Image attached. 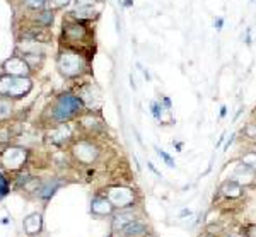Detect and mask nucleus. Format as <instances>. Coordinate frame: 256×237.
<instances>
[{
    "label": "nucleus",
    "instance_id": "9b49d317",
    "mask_svg": "<svg viewBox=\"0 0 256 237\" xmlns=\"http://www.w3.org/2000/svg\"><path fill=\"white\" fill-rule=\"evenodd\" d=\"M230 180L238 181L241 186H250V184H253L254 180H256V172L253 171V169L248 168L246 164H242V162L239 160L238 168L234 169L232 178H230Z\"/></svg>",
    "mask_w": 256,
    "mask_h": 237
},
{
    "label": "nucleus",
    "instance_id": "4be33fe9",
    "mask_svg": "<svg viewBox=\"0 0 256 237\" xmlns=\"http://www.w3.org/2000/svg\"><path fill=\"white\" fill-rule=\"evenodd\" d=\"M9 191H10V188H9V181L6 180V176H4V174H0V200L6 196V194L9 193Z\"/></svg>",
    "mask_w": 256,
    "mask_h": 237
},
{
    "label": "nucleus",
    "instance_id": "1a4fd4ad",
    "mask_svg": "<svg viewBox=\"0 0 256 237\" xmlns=\"http://www.w3.org/2000/svg\"><path fill=\"white\" fill-rule=\"evenodd\" d=\"M70 138H72V128L68 126V123H58L48 132V140L55 145L67 144Z\"/></svg>",
    "mask_w": 256,
    "mask_h": 237
},
{
    "label": "nucleus",
    "instance_id": "412c9836",
    "mask_svg": "<svg viewBox=\"0 0 256 237\" xmlns=\"http://www.w3.org/2000/svg\"><path fill=\"white\" fill-rule=\"evenodd\" d=\"M242 135H244L248 140H251V142L256 144V122L246 123L244 128H242Z\"/></svg>",
    "mask_w": 256,
    "mask_h": 237
},
{
    "label": "nucleus",
    "instance_id": "ddd939ff",
    "mask_svg": "<svg viewBox=\"0 0 256 237\" xmlns=\"http://www.w3.org/2000/svg\"><path fill=\"white\" fill-rule=\"evenodd\" d=\"M218 191H220L222 196H226L229 200H238L244 194V186H241L238 181H234V180H226L220 184Z\"/></svg>",
    "mask_w": 256,
    "mask_h": 237
},
{
    "label": "nucleus",
    "instance_id": "f03ea898",
    "mask_svg": "<svg viewBox=\"0 0 256 237\" xmlns=\"http://www.w3.org/2000/svg\"><path fill=\"white\" fill-rule=\"evenodd\" d=\"M56 66L60 74L67 78H77L88 70V60L82 55V52H77L74 48L60 50L56 58Z\"/></svg>",
    "mask_w": 256,
    "mask_h": 237
},
{
    "label": "nucleus",
    "instance_id": "aec40b11",
    "mask_svg": "<svg viewBox=\"0 0 256 237\" xmlns=\"http://www.w3.org/2000/svg\"><path fill=\"white\" fill-rule=\"evenodd\" d=\"M36 20H38V24H40V26H43V28L52 26V22H53V10L40 12L38 18H36Z\"/></svg>",
    "mask_w": 256,
    "mask_h": 237
},
{
    "label": "nucleus",
    "instance_id": "c85d7f7f",
    "mask_svg": "<svg viewBox=\"0 0 256 237\" xmlns=\"http://www.w3.org/2000/svg\"><path fill=\"white\" fill-rule=\"evenodd\" d=\"M224 22H226L224 18H216L214 19V28H216L217 31H220V29L224 28Z\"/></svg>",
    "mask_w": 256,
    "mask_h": 237
},
{
    "label": "nucleus",
    "instance_id": "5701e85b",
    "mask_svg": "<svg viewBox=\"0 0 256 237\" xmlns=\"http://www.w3.org/2000/svg\"><path fill=\"white\" fill-rule=\"evenodd\" d=\"M24 2H26V6L31 7V9H43L48 4V0H24Z\"/></svg>",
    "mask_w": 256,
    "mask_h": 237
},
{
    "label": "nucleus",
    "instance_id": "f257e3e1",
    "mask_svg": "<svg viewBox=\"0 0 256 237\" xmlns=\"http://www.w3.org/2000/svg\"><path fill=\"white\" fill-rule=\"evenodd\" d=\"M84 102L79 96L74 94H62L53 101L52 110H50V120L53 123H68L70 120L77 118L84 111Z\"/></svg>",
    "mask_w": 256,
    "mask_h": 237
},
{
    "label": "nucleus",
    "instance_id": "39448f33",
    "mask_svg": "<svg viewBox=\"0 0 256 237\" xmlns=\"http://www.w3.org/2000/svg\"><path fill=\"white\" fill-rule=\"evenodd\" d=\"M72 156L79 164H84V166L94 164L99 157V147L96 144L89 142V140H79V142L74 144Z\"/></svg>",
    "mask_w": 256,
    "mask_h": 237
},
{
    "label": "nucleus",
    "instance_id": "423d86ee",
    "mask_svg": "<svg viewBox=\"0 0 256 237\" xmlns=\"http://www.w3.org/2000/svg\"><path fill=\"white\" fill-rule=\"evenodd\" d=\"M28 160V150L20 147H9L0 154V162L9 171H19Z\"/></svg>",
    "mask_w": 256,
    "mask_h": 237
},
{
    "label": "nucleus",
    "instance_id": "6ab92c4d",
    "mask_svg": "<svg viewBox=\"0 0 256 237\" xmlns=\"http://www.w3.org/2000/svg\"><path fill=\"white\" fill-rule=\"evenodd\" d=\"M239 160L256 172V150H246L241 157H239Z\"/></svg>",
    "mask_w": 256,
    "mask_h": 237
},
{
    "label": "nucleus",
    "instance_id": "9d476101",
    "mask_svg": "<svg viewBox=\"0 0 256 237\" xmlns=\"http://www.w3.org/2000/svg\"><path fill=\"white\" fill-rule=\"evenodd\" d=\"M114 206L106 196H96L90 202V214L96 217H110L114 214Z\"/></svg>",
    "mask_w": 256,
    "mask_h": 237
},
{
    "label": "nucleus",
    "instance_id": "20e7f679",
    "mask_svg": "<svg viewBox=\"0 0 256 237\" xmlns=\"http://www.w3.org/2000/svg\"><path fill=\"white\" fill-rule=\"evenodd\" d=\"M106 198L113 203L114 208H132L137 203V194L128 186H111L106 190Z\"/></svg>",
    "mask_w": 256,
    "mask_h": 237
},
{
    "label": "nucleus",
    "instance_id": "7c9ffc66",
    "mask_svg": "<svg viewBox=\"0 0 256 237\" xmlns=\"http://www.w3.org/2000/svg\"><path fill=\"white\" fill-rule=\"evenodd\" d=\"M226 110H227V108H226V106H222V111H220V116H226Z\"/></svg>",
    "mask_w": 256,
    "mask_h": 237
},
{
    "label": "nucleus",
    "instance_id": "b1692460",
    "mask_svg": "<svg viewBox=\"0 0 256 237\" xmlns=\"http://www.w3.org/2000/svg\"><path fill=\"white\" fill-rule=\"evenodd\" d=\"M9 136L12 138V130L9 126L0 128V142H7V140H9Z\"/></svg>",
    "mask_w": 256,
    "mask_h": 237
},
{
    "label": "nucleus",
    "instance_id": "7ed1b4c3",
    "mask_svg": "<svg viewBox=\"0 0 256 237\" xmlns=\"http://www.w3.org/2000/svg\"><path fill=\"white\" fill-rule=\"evenodd\" d=\"M32 89V82L30 77H16V76H2L0 77V98L19 99L30 94Z\"/></svg>",
    "mask_w": 256,
    "mask_h": 237
},
{
    "label": "nucleus",
    "instance_id": "0eeeda50",
    "mask_svg": "<svg viewBox=\"0 0 256 237\" xmlns=\"http://www.w3.org/2000/svg\"><path fill=\"white\" fill-rule=\"evenodd\" d=\"M4 72L7 76L28 77L31 72V65L28 64L24 56H10L9 60L4 62Z\"/></svg>",
    "mask_w": 256,
    "mask_h": 237
},
{
    "label": "nucleus",
    "instance_id": "cd10ccee",
    "mask_svg": "<svg viewBox=\"0 0 256 237\" xmlns=\"http://www.w3.org/2000/svg\"><path fill=\"white\" fill-rule=\"evenodd\" d=\"M244 234H246V237H256V224H253V226H248Z\"/></svg>",
    "mask_w": 256,
    "mask_h": 237
},
{
    "label": "nucleus",
    "instance_id": "2eb2a0df",
    "mask_svg": "<svg viewBox=\"0 0 256 237\" xmlns=\"http://www.w3.org/2000/svg\"><path fill=\"white\" fill-rule=\"evenodd\" d=\"M147 232V226L142 222V220H135V222L128 224L126 227H123L120 230V236L122 237H142L146 236Z\"/></svg>",
    "mask_w": 256,
    "mask_h": 237
},
{
    "label": "nucleus",
    "instance_id": "a878e982",
    "mask_svg": "<svg viewBox=\"0 0 256 237\" xmlns=\"http://www.w3.org/2000/svg\"><path fill=\"white\" fill-rule=\"evenodd\" d=\"M48 2H50V6H53L55 9H62V7L67 6L70 0H48Z\"/></svg>",
    "mask_w": 256,
    "mask_h": 237
},
{
    "label": "nucleus",
    "instance_id": "a211bd4d",
    "mask_svg": "<svg viewBox=\"0 0 256 237\" xmlns=\"http://www.w3.org/2000/svg\"><path fill=\"white\" fill-rule=\"evenodd\" d=\"M77 19H92L96 18V10L92 7H76V10L72 12Z\"/></svg>",
    "mask_w": 256,
    "mask_h": 237
},
{
    "label": "nucleus",
    "instance_id": "6e6552de",
    "mask_svg": "<svg viewBox=\"0 0 256 237\" xmlns=\"http://www.w3.org/2000/svg\"><path fill=\"white\" fill-rule=\"evenodd\" d=\"M64 32L67 36V40L72 41V43H86V40L89 38V29L79 20L67 24V28L64 26Z\"/></svg>",
    "mask_w": 256,
    "mask_h": 237
},
{
    "label": "nucleus",
    "instance_id": "bb28decb",
    "mask_svg": "<svg viewBox=\"0 0 256 237\" xmlns=\"http://www.w3.org/2000/svg\"><path fill=\"white\" fill-rule=\"evenodd\" d=\"M98 0H76L77 7H92Z\"/></svg>",
    "mask_w": 256,
    "mask_h": 237
},
{
    "label": "nucleus",
    "instance_id": "f8f14e48",
    "mask_svg": "<svg viewBox=\"0 0 256 237\" xmlns=\"http://www.w3.org/2000/svg\"><path fill=\"white\" fill-rule=\"evenodd\" d=\"M135 220H138V215L135 214L134 208H123V210H120V214H116L113 217V224H111V227H113V230L120 232L123 227H126L128 224L135 222Z\"/></svg>",
    "mask_w": 256,
    "mask_h": 237
},
{
    "label": "nucleus",
    "instance_id": "c756f323",
    "mask_svg": "<svg viewBox=\"0 0 256 237\" xmlns=\"http://www.w3.org/2000/svg\"><path fill=\"white\" fill-rule=\"evenodd\" d=\"M251 41H253V40H251V28H248L246 34H244V43L248 44V46H251Z\"/></svg>",
    "mask_w": 256,
    "mask_h": 237
},
{
    "label": "nucleus",
    "instance_id": "393cba45",
    "mask_svg": "<svg viewBox=\"0 0 256 237\" xmlns=\"http://www.w3.org/2000/svg\"><path fill=\"white\" fill-rule=\"evenodd\" d=\"M156 150H158L159 157H162V159H164V162H166V164L169 166V168H174V160H172L171 157H169L166 152H164V150H160V148H156Z\"/></svg>",
    "mask_w": 256,
    "mask_h": 237
},
{
    "label": "nucleus",
    "instance_id": "f3484780",
    "mask_svg": "<svg viewBox=\"0 0 256 237\" xmlns=\"http://www.w3.org/2000/svg\"><path fill=\"white\" fill-rule=\"evenodd\" d=\"M12 114V101L7 98H0V122L7 120Z\"/></svg>",
    "mask_w": 256,
    "mask_h": 237
},
{
    "label": "nucleus",
    "instance_id": "2f4dec72",
    "mask_svg": "<svg viewBox=\"0 0 256 237\" xmlns=\"http://www.w3.org/2000/svg\"><path fill=\"white\" fill-rule=\"evenodd\" d=\"M251 2H254V0H251Z\"/></svg>",
    "mask_w": 256,
    "mask_h": 237
},
{
    "label": "nucleus",
    "instance_id": "dca6fc26",
    "mask_svg": "<svg viewBox=\"0 0 256 237\" xmlns=\"http://www.w3.org/2000/svg\"><path fill=\"white\" fill-rule=\"evenodd\" d=\"M58 186H60V181H56V180L43 181V182H40V184H38L36 193H38V196L41 200H48V198H52V194L55 193L56 190H58Z\"/></svg>",
    "mask_w": 256,
    "mask_h": 237
},
{
    "label": "nucleus",
    "instance_id": "4468645a",
    "mask_svg": "<svg viewBox=\"0 0 256 237\" xmlns=\"http://www.w3.org/2000/svg\"><path fill=\"white\" fill-rule=\"evenodd\" d=\"M22 228H24V232L31 237L40 234L41 228H43V217H41V214L34 212V214L28 215V217L22 220Z\"/></svg>",
    "mask_w": 256,
    "mask_h": 237
}]
</instances>
